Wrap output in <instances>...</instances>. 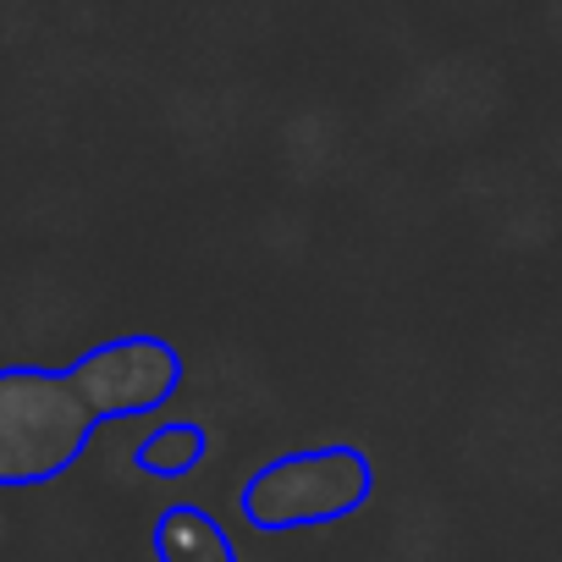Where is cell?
Listing matches in <instances>:
<instances>
[{
  "label": "cell",
  "instance_id": "6da1fadb",
  "mask_svg": "<svg viewBox=\"0 0 562 562\" xmlns=\"http://www.w3.org/2000/svg\"><path fill=\"white\" fill-rule=\"evenodd\" d=\"M182 386V353L166 337L127 331L67 370L0 364V491L61 480L111 419H144Z\"/></svg>",
  "mask_w": 562,
  "mask_h": 562
},
{
  "label": "cell",
  "instance_id": "7a4b0ae2",
  "mask_svg": "<svg viewBox=\"0 0 562 562\" xmlns=\"http://www.w3.org/2000/svg\"><path fill=\"white\" fill-rule=\"evenodd\" d=\"M375 496V463L364 447H310V452H281L259 463L237 485V513L259 535H288V529H321L337 518H353Z\"/></svg>",
  "mask_w": 562,
  "mask_h": 562
},
{
  "label": "cell",
  "instance_id": "3957f363",
  "mask_svg": "<svg viewBox=\"0 0 562 562\" xmlns=\"http://www.w3.org/2000/svg\"><path fill=\"white\" fill-rule=\"evenodd\" d=\"M149 540H155V562H237V546L221 529V518H210L193 502L166 507L155 518Z\"/></svg>",
  "mask_w": 562,
  "mask_h": 562
},
{
  "label": "cell",
  "instance_id": "277c9868",
  "mask_svg": "<svg viewBox=\"0 0 562 562\" xmlns=\"http://www.w3.org/2000/svg\"><path fill=\"white\" fill-rule=\"evenodd\" d=\"M204 452H210V430H204V425H193V419H166V425H155V430L133 447V469L149 474V480H182V474H193V469L204 463Z\"/></svg>",
  "mask_w": 562,
  "mask_h": 562
}]
</instances>
